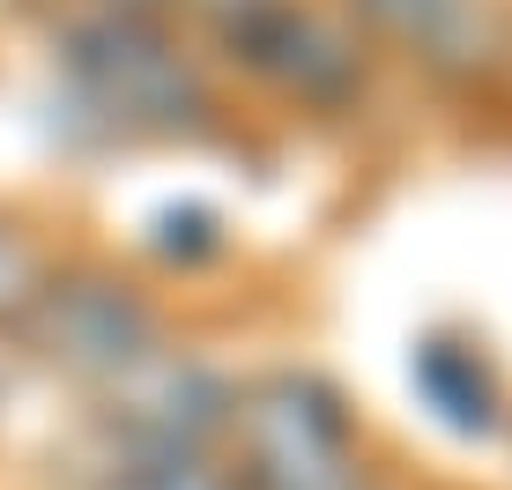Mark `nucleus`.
<instances>
[{
  "mask_svg": "<svg viewBox=\"0 0 512 490\" xmlns=\"http://www.w3.org/2000/svg\"><path fill=\"white\" fill-rule=\"evenodd\" d=\"M67 60H75V75L90 82L112 112H127V119H156V127H171V119L193 112V75L179 67V52L156 38V30L127 23V15L82 23L75 38H67Z\"/></svg>",
  "mask_w": 512,
  "mask_h": 490,
  "instance_id": "obj_1",
  "label": "nucleus"
},
{
  "mask_svg": "<svg viewBox=\"0 0 512 490\" xmlns=\"http://www.w3.org/2000/svg\"><path fill=\"white\" fill-rule=\"evenodd\" d=\"M38 335L60 364H75V372H97V379H134L141 364H149V312L134 305L127 290L112 283H60L38 297Z\"/></svg>",
  "mask_w": 512,
  "mask_h": 490,
  "instance_id": "obj_2",
  "label": "nucleus"
},
{
  "mask_svg": "<svg viewBox=\"0 0 512 490\" xmlns=\"http://www.w3.org/2000/svg\"><path fill=\"white\" fill-rule=\"evenodd\" d=\"M260 476L275 490H357L342 468V416L312 387H282L260 409Z\"/></svg>",
  "mask_w": 512,
  "mask_h": 490,
  "instance_id": "obj_3",
  "label": "nucleus"
},
{
  "mask_svg": "<svg viewBox=\"0 0 512 490\" xmlns=\"http://www.w3.org/2000/svg\"><path fill=\"white\" fill-rule=\"evenodd\" d=\"M231 45L253 67L297 82V90H334V82L349 75V52L334 45L327 23H312V15H297V8H268V0H253L231 23Z\"/></svg>",
  "mask_w": 512,
  "mask_h": 490,
  "instance_id": "obj_4",
  "label": "nucleus"
},
{
  "mask_svg": "<svg viewBox=\"0 0 512 490\" xmlns=\"http://www.w3.org/2000/svg\"><path fill=\"white\" fill-rule=\"evenodd\" d=\"M416 379H423V394L446 409V424H461V431H483V424H490L483 372H475L468 357H453L446 342H423V349H416Z\"/></svg>",
  "mask_w": 512,
  "mask_h": 490,
  "instance_id": "obj_5",
  "label": "nucleus"
},
{
  "mask_svg": "<svg viewBox=\"0 0 512 490\" xmlns=\"http://www.w3.org/2000/svg\"><path fill=\"white\" fill-rule=\"evenodd\" d=\"M372 8L386 15L394 30H409V38H423V45H446L453 30L468 23V0H372Z\"/></svg>",
  "mask_w": 512,
  "mask_h": 490,
  "instance_id": "obj_6",
  "label": "nucleus"
},
{
  "mask_svg": "<svg viewBox=\"0 0 512 490\" xmlns=\"http://www.w3.org/2000/svg\"><path fill=\"white\" fill-rule=\"evenodd\" d=\"M30 297H38V260H30V245L0 223V312H23Z\"/></svg>",
  "mask_w": 512,
  "mask_h": 490,
  "instance_id": "obj_7",
  "label": "nucleus"
},
{
  "mask_svg": "<svg viewBox=\"0 0 512 490\" xmlns=\"http://www.w3.org/2000/svg\"><path fill=\"white\" fill-rule=\"evenodd\" d=\"M238 8H253V0H238Z\"/></svg>",
  "mask_w": 512,
  "mask_h": 490,
  "instance_id": "obj_8",
  "label": "nucleus"
}]
</instances>
